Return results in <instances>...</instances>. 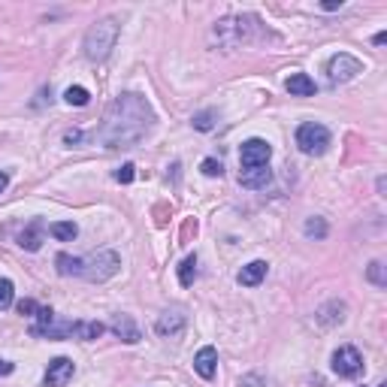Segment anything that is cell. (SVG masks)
I'll use <instances>...</instances> for the list:
<instances>
[{
  "label": "cell",
  "mask_w": 387,
  "mask_h": 387,
  "mask_svg": "<svg viewBox=\"0 0 387 387\" xmlns=\"http://www.w3.org/2000/svg\"><path fill=\"white\" fill-rule=\"evenodd\" d=\"M155 128L152 103L142 94H121L112 100L106 118L97 130V142L106 149H133Z\"/></svg>",
  "instance_id": "cell-1"
},
{
  "label": "cell",
  "mask_w": 387,
  "mask_h": 387,
  "mask_svg": "<svg viewBox=\"0 0 387 387\" xmlns=\"http://www.w3.org/2000/svg\"><path fill=\"white\" fill-rule=\"evenodd\" d=\"M118 33H121V25L116 18H103V21H97V25H91L88 33H85V58L88 61H106L112 49H116V43H118Z\"/></svg>",
  "instance_id": "cell-2"
},
{
  "label": "cell",
  "mask_w": 387,
  "mask_h": 387,
  "mask_svg": "<svg viewBox=\"0 0 387 387\" xmlns=\"http://www.w3.org/2000/svg\"><path fill=\"white\" fill-rule=\"evenodd\" d=\"M118 269H121V257H118V252H109V248H103V252H94V254L82 257V279L94 281V284L109 281Z\"/></svg>",
  "instance_id": "cell-3"
},
{
  "label": "cell",
  "mask_w": 387,
  "mask_h": 387,
  "mask_svg": "<svg viewBox=\"0 0 387 387\" xmlns=\"http://www.w3.org/2000/svg\"><path fill=\"white\" fill-rule=\"evenodd\" d=\"M297 145H300L303 155H324L330 149V130L324 128V124L305 121L297 130Z\"/></svg>",
  "instance_id": "cell-4"
},
{
  "label": "cell",
  "mask_w": 387,
  "mask_h": 387,
  "mask_svg": "<svg viewBox=\"0 0 387 387\" xmlns=\"http://www.w3.org/2000/svg\"><path fill=\"white\" fill-rule=\"evenodd\" d=\"M357 73H363V64L348 52H339L333 58L327 61V79L330 85H342V82H351Z\"/></svg>",
  "instance_id": "cell-5"
},
{
  "label": "cell",
  "mask_w": 387,
  "mask_h": 387,
  "mask_svg": "<svg viewBox=\"0 0 387 387\" xmlns=\"http://www.w3.org/2000/svg\"><path fill=\"white\" fill-rule=\"evenodd\" d=\"M333 372L339 378H360L363 375V357L354 345H342L333 354Z\"/></svg>",
  "instance_id": "cell-6"
},
{
  "label": "cell",
  "mask_w": 387,
  "mask_h": 387,
  "mask_svg": "<svg viewBox=\"0 0 387 387\" xmlns=\"http://www.w3.org/2000/svg\"><path fill=\"white\" fill-rule=\"evenodd\" d=\"M272 157V145L267 140H248L242 142V152H239V164H242V169H257V167H267Z\"/></svg>",
  "instance_id": "cell-7"
},
{
  "label": "cell",
  "mask_w": 387,
  "mask_h": 387,
  "mask_svg": "<svg viewBox=\"0 0 387 387\" xmlns=\"http://www.w3.org/2000/svg\"><path fill=\"white\" fill-rule=\"evenodd\" d=\"M185 324H188V315L181 312V309H167L161 318H157V336H164V339H179L181 333H185Z\"/></svg>",
  "instance_id": "cell-8"
},
{
  "label": "cell",
  "mask_w": 387,
  "mask_h": 387,
  "mask_svg": "<svg viewBox=\"0 0 387 387\" xmlns=\"http://www.w3.org/2000/svg\"><path fill=\"white\" fill-rule=\"evenodd\" d=\"M73 372H76V366H73L70 357H55V360L49 363V369H45L43 384H45V387H64L67 381L73 378Z\"/></svg>",
  "instance_id": "cell-9"
},
{
  "label": "cell",
  "mask_w": 387,
  "mask_h": 387,
  "mask_svg": "<svg viewBox=\"0 0 387 387\" xmlns=\"http://www.w3.org/2000/svg\"><path fill=\"white\" fill-rule=\"evenodd\" d=\"M194 369H197L200 378L212 381V378H215V369H218V351H215L212 345L200 348V351H197V357H194Z\"/></svg>",
  "instance_id": "cell-10"
},
{
  "label": "cell",
  "mask_w": 387,
  "mask_h": 387,
  "mask_svg": "<svg viewBox=\"0 0 387 387\" xmlns=\"http://www.w3.org/2000/svg\"><path fill=\"white\" fill-rule=\"evenodd\" d=\"M112 333H116L121 342H128V345H136L140 342V327L133 324V318L130 315H112Z\"/></svg>",
  "instance_id": "cell-11"
},
{
  "label": "cell",
  "mask_w": 387,
  "mask_h": 387,
  "mask_svg": "<svg viewBox=\"0 0 387 387\" xmlns=\"http://www.w3.org/2000/svg\"><path fill=\"white\" fill-rule=\"evenodd\" d=\"M267 260H252L248 267H242L239 269V276H236V281L239 284H245V288H254V284H260L267 279Z\"/></svg>",
  "instance_id": "cell-12"
},
{
  "label": "cell",
  "mask_w": 387,
  "mask_h": 387,
  "mask_svg": "<svg viewBox=\"0 0 387 387\" xmlns=\"http://www.w3.org/2000/svg\"><path fill=\"white\" fill-rule=\"evenodd\" d=\"M284 88H288V94H291V97H312L315 91H318L309 73H293V76H288V82H284Z\"/></svg>",
  "instance_id": "cell-13"
},
{
  "label": "cell",
  "mask_w": 387,
  "mask_h": 387,
  "mask_svg": "<svg viewBox=\"0 0 387 387\" xmlns=\"http://www.w3.org/2000/svg\"><path fill=\"white\" fill-rule=\"evenodd\" d=\"M43 233H45L43 221H30V227H25V230H21L18 245H21V248H28V252H40V245H43Z\"/></svg>",
  "instance_id": "cell-14"
},
{
  "label": "cell",
  "mask_w": 387,
  "mask_h": 387,
  "mask_svg": "<svg viewBox=\"0 0 387 387\" xmlns=\"http://www.w3.org/2000/svg\"><path fill=\"white\" fill-rule=\"evenodd\" d=\"M103 324L100 321H73V336L82 339V342H94V339L103 336Z\"/></svg>",
  "instance_id": "cell-15"
},
{
  "label": "cell",
  "mask_w": 387,
  "mask_h": 387,
  "mask_svg": "<svg viewBox=\"0 0 387 387\" xmlns=\"http://www.w3.org/2000/svg\"><path fill=\"white\" fill-rule=\"evenodd\" d=\"M267 181H269V169L267 167L242 169V173H239V185H242V188H267Z\"/></svg>",
  "instance_id": "cell-16"
},
{
  "label": "cell",
  "mask_w": 387,
  "mask_h": 387,
  "mask_svg": "<svg viewBox=\"0 0 387 387\" xmlns=\"http://www.w3.org/2000/svg\"><path fill=\"white\" fill-rule=\"evenodd\" d=\"M61 276H82V257H70V254H58L55 257Z\"/></svg>",
  "instance_id": "cell-17"
},
{
  "label": "cell",
  "mask_w": 387,
  "mask_h": 387,
  "mask_svg": "<svg viewBox=\"0 0 387 387\" xmlns=\"http://www.w3.org/2000/svg\"><path fill=\"white\" fill-rule=\"evenodd\" d=\"M194 279H197V254H188L179 267V281L185 284V288H191Z\"/></svg>",
  "instance_id": "cell-18"
},
{
  "label": "cell",
  "mask_w": 387,
  "mask_h": 387,
  "mask_svg": "<svg viewBox=\"0 0 387 387\" xmlns=\"http://www.w3.org/2000/svg\"><path fill=\"white\" fill-rule=\"evenodd\" d=\"M49 233H52L55 239H61V242H70V239H76L79 227H76L73 221H55V224L49 227Z\"/></svg>",
  "instance_id": "cell-19"
},
{
  "label": "cell",
  "mask_w": 387,
  "mask_h": 387,
  "mask_svg": "<svg viewBox=\"0 0 387 387\" xmlns=\"http://www.w3.org/2000/svg\"><path fill=\"white\" fill-rule=\"evenodd\" d=\"M64 100L70 106H88V100H91V94L82 88V85H73V88H67V94H64Z\"/></svg>",
  "instance_id": "cell-20"
},
{
  "label": "cell",
  "mask_w": 387,
  "mask_h": 387,
  "mask_svg": "<svg viewBox=\"0 0 387 387\" xmlns=\"http://www.w3.org/2000/svg\"><path fill=\"white\" fill-rule=\"evenodd\" d=\"M303 230H305V236H309V239H324L327 236V221L324 218H309Z\"/></svg>",
  "instance_id": "cell-21"
},
{
  "label": "cell",
  "mask_w": 387,
  "mask_h": 387,
  "mask_svg": "<svg viewBox=\"0 0 387 387\" xmlns=\"http://www.w3.org/2000/svg\"><path fill=\"white\" fill-rule=\"evenodd\" d=\"M13 297H16V288L9 279H0V312H6L13 305Z\"/></svg>",
  "instance_id": "cell-22"
},
{
  "label": "cell",
  "mask_w": 387,
  "mask_h": 387,
  "mask_svg": "<svg viewBox=\"0 0 387 387\" xmlns=\"http://www.w3.org/2000/svg\"><path fill=\"white\" fill-rule=\"evenodd\" d=\"M215 118H218V112H215V109L197 112V116H194V128H197V130H212L215 128Z\"/></svg>",
  "instance_id": "cell-23"
},
{
  "label": "cell",
  "mask_w": 387,
  "mask_h": 387,
  "mask_svg": "<svg viewBox=\"0 0 387 387\" xmlns=\"http://www.w3.org/2000/svg\"><path fill=\"white\" fill-rule=\"evenodd\" d=\"M366 276H369L372 284H378V288H384V284H387V276H384V264H381V260H372L369 269H366Z\"/></svg>",
  "instance_id": "cell-24"
},
{
  "label": "cell",
  "mask_w": 387,
  "mask_h": 387,
  "mask_svg": "<svg viewBox=\"0 0 387 387\" xmlns=\"http://www.w3.org/2000/svg\"><path fill=\"white\" fill-rule=\"evenodd\" d=\"M200 169H203V173H206V176H221V173H224L221 161H215V157H206V161L200 164Z\"/></svg>",
  "instance_id": "cell-25"
},
{
  "label": "cell",
  "mask_w": 387,
  "mask_h": 387,
  "mask_svg": "<svg viewBox=\"0 0 387 387\" xmlns=\"http://www.w3.org/2000/svg\"><path fill=\"white\" fill-rule=\"evenodd\" d=\"M133 164H124L121 169H116V181H121V185H130V181H133Z\"/></svg>",
  "instance_id": "cell-26"
},
{
  "label": "cell",
  "mask_w": 387,
  "mask_h": 387,
  "mask_svg": "<svg viewBox=\"0 0 387 387\" xmlns=\"http://www.w3.org/2000/svg\"><path fill=\"white\" fill-rule=\"evenodd\" d=\"M18 312H21V315H37L40 305L33 303V300H21V303H18Z\"/></svg>",
  "instance_id": "cell-27"
},
{
  "label": "cell",
  "mask_w": 387,
  "mask_h": 387,
  "mask_svg": "<svg viewBox=\"0 0 387 387\" xmlns=\"http://www.w3.org/2000/svg\"><path fill=\"white\" fill-rule=\"evenodd\" d=\"M64 142H67V145H73V142H82V133H79V130L64 133Z\"/></svg>",
  "instance_id": "cell-28"
},
{
  "label": "cell",
  "mask_w": 387,
  "mask_h": 387,
  "mask_svg": "<svg viewBox=\"0 0 387 387\" xmlns=\"http://www.w3.org/2000/svg\"><path fill=\"white\" fill-rule=\"evenodd\" d=\"M342 6V0H324L321 4V9H327V13H333V9H339Z\"/></svg>",
  "instance_id": "cell-29"
},
{
  "label": "cell",
  "mask_w": 387,
  "mask_h": 387,
  "mask_svg": "<svg viewBox=\"0 0 387 387\" xmlns=\"http://www.w3.org/2000/svg\"><path fill=\"white\" fill-rule=\"evenodd\" d=\"M9 372H13V363H9V360H0V375H9Z\"/></svg>",
  "instance_id": "cell-30"
},
{
  "label": "cell",
  "mask_w": 387,
  "mask_h": 387,
  "mask_svg": "<svg viewBox=\"0 0 387 387\" xmlns=\"http://www.w3.org/2000/svg\"><path fill=\"white\" fill-rule=\"evenodd\" d=\"M372 43H375V45H384V43H387V33H384V30H381V33H375V40H372Z\"/></svg>",
  "instance_id": "cell-31"
},
{
  "label": "cell",
  "mask_w": 387,
  "mask_h": 387,
  "mask_svg": "<svg viewBox=\"0 0 387 387\" xmlns=\"http://www.w3.org/2000/svg\"><path fill=\"white\" fill-rule=\"evenodd\" d=\"M6 185H9V176H6V173H0V194L6 191Z\"/></svg>",
  "instance_id": "cell-32"
}]
</instances>
